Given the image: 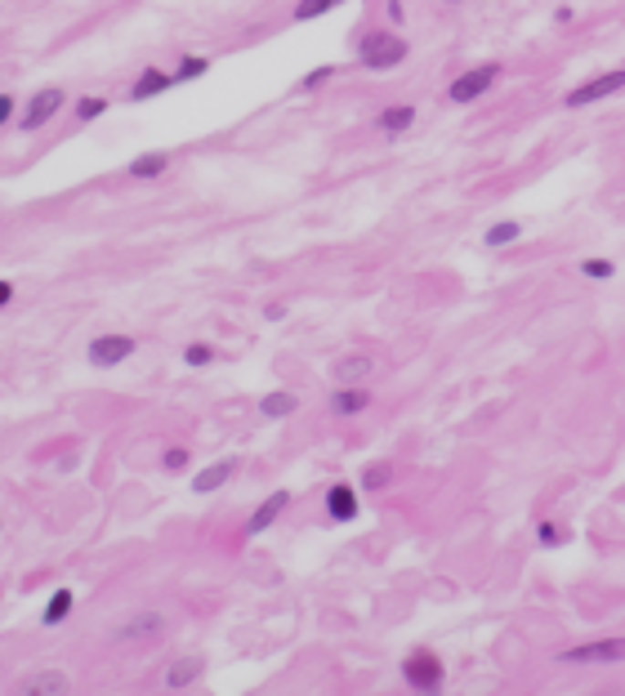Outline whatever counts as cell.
Here are the masks:
<instances>
[{"label": "cell", "instance_id": "obj_1", "mask_svg": "<svg viewBox=\"0 0 625 696\" xmlns=\"http://www.w3.org/2000/svg\"><path fill=\"white\" fill-rule=\"evenodd\" d=\"M407 54H411V45L402 41L398 32H384V27H375V32H367V36L358 41V63L371 68V72H393V68H402Z\"/></svg>", "mask_w": 625, "mask_h": 696}, {"label": "cell", "instance_id": "obj_2", "mask_svg": "<svg viewBox=\"0 0 625 696\" xmlns=\"http://www.w3.org/2000/svg\"><path fill=\"white\" fill-rule=\"evenodd\" d=\"M402 679H407L411 692H438L443 679H447V665H443V656L433 648H411L402 656Z\"/></svg>", "mask_w": 625, "mask_h": 696}, {"label": "cell", "instance_id": "obj_3", "mask_svg": "<svg viewBox=\"0 0 625 696\" xmlns=\"http://www.w3.org/2000/svg\"><path fill=\"white\" fill-rule=\"evenodd\" d=\"M500 63H478V68H469V72H460L456 81L447 85V103H456V108H469V103H478L492 85L500 81Z\"/></svg>", "mask_w": 625, "mask_h": 696}, {"label": "cell", "instance_id": "obj_4", "mask_svg": "<svg viewBox=\"0 0 625 696\" xmlns=\"http://www.w3.org/2000/svg\"><path fill=\"white\" fill-rule=\"evenodd\" d=\"M134 348H139L134 335H94L89 348H85V362L94 370H117L121 362L134 358Z\"/></svg>", "mask_w": 625, "mask_h": 696}, {"label": "cell", "instance_id": "obj_5", "mask_svg": "<svg viewBox=\"0 0 625 696\" xmlns=\"http://www.w3.org/2000/svg\"><path fill=\"white\" fill-rule=\"evenodd\" d=\"M621 89H625V68H617V72L589 77L585 85L568 89V94H563V108H568V112H577V108H589V103H599V99H612V94H621Z\"/></svg>", "mask_w": 625, "mask_h": 696}, {"label": "cell", "instance_id": "obj_6", "mask_svg": "<svg viewBox=\"0 0 625 696\" xmlns=\"http://www.w3.org/2000/svg\"><path fill=\"white\" fill-rule=\"evenodd\" d=\"M563 665H621L625 660V639H589L568 652H558Z\"/></svg>", "mask_w": 625, "mask_h": 696}, {"label": "cell", "instance_id": "obj_7", "mask_svg": "<svg viewBox=\"0 0 625 696\" xmlns=\"http://www.w3.org/2000/svg\"><path fill=\"white\" fill-rule=\"evenodd\" d=\"M58 108H63V89H58V85H45V89H36V94L27 99V108H23V117H18V130H23V134L41 130L45 121L58 117Z\"/></svg>", "mask_w": 625, "mask_h": 696}, {"label": "cell", "instance_id": "obj_8", "mask_svg": "<svg viewBox=\"0 0 625 696\" xmlns=\"http://www.w3.org/2000/svg\"><path fill=\"white\" fill-rule=\"evenodd\" d=\"M161 634H166V616L161 612H134L112 629V643H152V639H161Z\"/></svg>", "mask_w": 625, "mask_h": 696}, {"label": "cell", "instance_id": "obj_9", "mask_svg": "<svg viewBox=\"0 0 625 696\" xmlns=\"http://www.w3.org/2000/svg\"><path fill=\"white\" fill-rule=\"evenodd\" d=\"M286 509H291V492H286V487H277V492L268 495V500H264V504H259V509L246 518V540L264 535L273 523H277V518H282V514H286Z\"/></svg>", "mask_w": 625, "mask_h": 696}, {"label": "cell", "instance_id": "obj_10", "mask_svg": "<svg viewBox=\"0 0 625 696\" xmlns=\"http://www.w3.org/2000/svg\"><path fill=\"white\" fill-rule=\"evenodd\" d=\"M358 514H362L358 487H349V483H331V487H327V518H331V523H353Z\"/></svg>", "mask_w": 625, "mask_h": 696}, {"label": "cell", "instance_id": "obj_11", "mask_svg": "<svg viewBox=\"0 0 625 696\" xmlns=\"http://www.w3.org/2000/svg\"><path fill=\"white\" fill-rule=\"evenodd\" d=\"M327 407H331V415H339V420H353V415H362V410L371 407V389H367V384H339Z\"/></svg>", "mask_w": 625, "mask_h": 696}, {"label": "cell", "instance_id": "obj_12", "mask_svg": "<svg viewBox=\"0 0 625 696\" xmlns=\"http://www.w3.org/2000/svg\"><path fill=\"white\" fill-rule=\"evenodd\" d=\"M237 469H242V460H237V455L214 460V464H206V469L193 478V492H197V495H214L224 483H228V478H233V473H237Z\"/></svg>", "mask_w": 625, "mask_h": 696}, {"label": "cell", "instance_id": "obj_13", "mask_svg": "<svg viewBox=\"0 0 625 696\" xmlns=\"http://www.w3.org/2000/svg\"><path fill=\"white\" fill-rule=\"evenodd\" d=\"M166 89H174V72L148 68V72H139V81L130 85V103H148V99H157V94H166Z\"/></svg>", "mask_w": 625, "mask_h": 696}, {"label": "cell", "instance_id": "obj_14", "mask_svg": "<svg viewBox=\"0 0 625 696\" xmlns=\"http://www.w3.org/2000/svg\"><path fill=\"white\" fill-rule=\"evenodd\" d=\"M18 692H27V696H58V692H72V683H68V674H63V670H36V674H27V679L18 683Z\"/></svg>", "mask_w": 625, "mask_h": 696}, {"label": "cell", "instance_id": "obj_15", "mask_svg": "<svg viewBox=\"0 0 625 696\" xmlns=\"http://www.w3.org/2000/svg\"><path fill=\"white\" fill-rule=\"evenodd\" d=\"M202 670H206L202 656H179V660L166 670V692H183V688H193V683L202 679Z\"/></svg>", "mask_w": 625, "mask_h": 696}, {"label": "cell", "instance_id": "obj_16", "mask_svg": "<svg viewBox=\"0 0 625 696\" xmlns=\"http://www.w3.org/2000/svg\"><path fill=\"white\" fill-rule=\"evenodd\" d=\"M411 125H416V108H411V103H393V108H384V112L375 117V130H380V134H389V139L407 134Z\"/></svg>", "mask_w": 625, "mask_h": 696}, {"label": "cell", "instance_id": "obj_17", "mask_svg": "<svg viewBox=\"0 0 625 696\" xmlns=\"http://www.w3.org/2000/svg\"><path fill=\"white\" fill-rule=\"evenodd\" d=\"M77 608V594H72V585H58L49 598H45V612H41V625L45 629H54V625H63L68 616Z\"/></svg>", "mask_w": 625, "mask_h": 696}, {"label": "cell", "instance_id": "obj_18", "mask_svg": "<svg viewBox=\"0 0 625 696\" xmlns=\"http://www.w3.org/2000/svg\"><path fill=\"white\" fill-rule=\"evenodd\" d=\"M371 370H375V362L367 353H349V358H339L331 367V375H335V384H362Z\"/></svg>", "mask_w": 625, "mask_h": 696}, {"label": "cell", "instance_id": "obj_19", "mask_svg": "<svg viewBox=\"0 0 625 696\" xmlns=\"http://www.w3.org/2000/svg\"><path fill=\"white\" fill-rule=\"evenodd\" d=\"M170 170V157L166 152H143V157H134V161L125 165V174L134 179V183H148V179H161Z\"/></svg>", "mask_w": 625, "mask_h": 696}, {"label": "cell", "instance_id": "obj_20", "mask_svg": "<svg viewBox=\"0 0 625 696\" xmlns=\"http://www.w3.org/2000/svg\"><path fill=\"white\" fill-rule=\"evenodd\" d=\"M295 410H299V398H295L291 389H273V393L259 398V415H264V420H286Z\"/></svg>", "mask_w": 625, "mask_h": 696}, {"label": "cell", "instance_id": "obj_21", "mask_svg": "<svg viewBox=\"0 0 625 696\" xmlns=\"http://www.w3.org/2000/svg\"><path fill=\"white\" fill-rule=\"evenodd\" d=\"M389 483H393V464H389V460H371V464H367V469H362V473H358V487H362V492H389Z\"/></svg>", "mask_w": 625, "mask_h": 696}, {"label": "cell", "instance_id": "obj_22", "mask_svg": "<svg viewBox=\"0 0 625 696\" xmlns=\"http://www.w3.org/2000/svg\"><path fill=\"white\" fill-rule=\"evenodd\" d=\"M518 237H523V223H518V219H500V223H492V228L483 233V246L505 250V246H514Z\"/></svg>", "mask_w": 625, "mask_h": 696}, {"label": "cell", "instance_id": "obj_23", "mask_svg": "<svg viewBox=\"0 0 625 696\" xmlns=\"http://www.w3.org/2000/svg\"><path fill=\"white\" fill-rule=\"evenodd\" d=\"M568 545H572V532L563 523H554V518L536 523V549H568Z\"/></svg>", "mask_w": 625, "mask_h": 696}, {"label": "cell", "instance_id": "obj_24", "mask_svg": "<svg viewBox=\"0 0 625 696\" xmlns=\"http://www.w3.org/2000/svg\"><path fill=\"white\" fill-rule=\"evenodd\" d=\"M219 362V348L214 344H206V339H193L188 348H183V367L188 370H206Z\"/></svg>", "mask_w": 625, "mask_h": 696}, {"label": "cell", "instance_id": "obj_25", "mask_svg": "<svg viewBox=\"0 0 625 696\" xmlns=\"http://www.w3.org/2000/svg\"><path fill=\"white\" fill-rule=\"evenodd\" d=\"M206 72H210V58H202V54H179V68H174V85L202 81Z\"/></svg>", "mask_w": 625, "mask_h": 696}, {"label": "cell", "instance_id": "obj_26", "mask_svg": "<svg viewBox=\"0 0 625 696\" xmlns=\"http://www.w3.org/2000/svg\"><path fill=\"white\" fill-rule=\"evenodd\" d=\"M339 5H344V0H295V18H299V23H313V18L331 14Z\"/></svg>", "mask_w": 625, "mask_h": 696}, {"label": "cell", "instance_id": "obj_27", "mask_svg": "<svg viewBox=\"0 0 625 696\" xmlns=\"http://www.w3.org/2000/svg\"><path fill=\"white\" fill-rule=\"evenodd\" d=\"M581 273L589 277V282H612V277H617V264L603 259V255H594V259H585L581 264Z\"/></svg>", "mask_w": 625, "mask_h": 696}, {"label": "cell", "instance_id": "obj_28", "mask_svg": "<svg viewBox=\"0 0 625 696\" xmlns=\"http://www.w3.org/2000/svg\"><path fill=\"white\" fill-rule=\"evenodd\" d=\"M188 464H193V451L188 447H166L161 451V469H166V473H188Z\"/></svg>", "mask_w": 625, "mask_h": 696}, {"label": "cell", "instance_id": "obj_29", "mask_svg": "<svg viewBox=\"0 0 625 696\" xmlns=\"http://www.w3.org/2000/svg\"><path fill=\"white\" fill-rule=\"evenodd\" d=\"M108 112V99H99V94H85L77 99V121H99Z\"/></svg>", "mask_w": 625, "mask_h": 696}, {"label": "cell", "instance_id": "obj_30", "mask_svg": "<svg viewBox=\"0 0 625 696\" xmlns=\"http://www.w3.org/2000/svg\"><path fill=\"white\" fill-rule=\"evenodd\" d=\"M331 77H335V63H322V68H313V72L299 81V89H304V94H313V89H322Z\"/></svg>", "mask_w": 625, "mask_h": 696}, {"label": "cell", "instance_id": "obj_31", "mask_svg": "<svg viewBox=\"0 0 625 696\" xmlns=\"http://www.w3.org/2000/svg\"><path fill=\"white\" fill-rule=\"evenodd\" d=\"M286 313H291V304H286V299H273V304H264V322H286Z\"/></svg>", "mask_w": 625, "mask_h": 696}, {"label": "cell", "instance_id": "obj_32", "mask_svg": "<svg viewBox=\"0 0 625 696\" xmlns=\"http://www.w3.org/2000/svg\"><path fill=\"white\" fill-rule=\"evenodd\" d=\"M14 112H18V103H14V94H5V89H0V125H9V121H14Z\"/></svg>", "mask_w": 625, "mask_h": 696}, {"label": "cell", "instance_id": "obj_33", "mask_svg": "<svg viewBox=\"0 0 625 696\" xmlns=\"http://www.w3.org/2000/svg\"><path fill=\"white\" fill-rule=\"evenodd\" d=\"M389 23H393V27H402V23H407V9H402V0H389Z\"/></svg>", "mask_w": 625, "mask_h": 696}, {"label": "cell", "instance_id": "obj_34", "mask_svg": "<svg viewBox=\"0 0 625 696\" xmlns=\"http://www.w3.org/2000/svg\"><path fill=\"white\" fill-rule=\"evenodd\" d=\"M9 299H14V282L0 277V308H9Z\"/></svg>", "mask_w": 625, "mask_h": 696}, {"label": "cell", "instance_id": "obj_35", "mask_svg": "<svg viewBox=\"0 0 625 696\" xmlns=\"http://www.w3.org/2000/svg\"><path fill=\"white\" fill-rule=\"evenodd\" d=\"M554 18H558V23H563V27H568V23H572V18H577V9H572V5H563V9H558V14H554Z\"/></svg>", "mask_w": 625, "mask_h": 696}, {"label": "cell", "instance_id": "obj_36", "mask_svg": "<svg viewBox=\"0 0 625 696\" xmlns=\"http://www.w3.org/2000/svg\"><path fill=\"white\" fill-rule=\"evenodd\" d=\"M0 532H5V518H0Z\"/></svg>", "mask_w": 625, "mask_h": 696}, {"label": "cell", "instance_id": "obj_37", "mask_svg": "<svg viewBox=\"0 0 625 696\" xmlns=\"http://www.w3.org/2000/svg\"><path fill=\"white\" fill-rule=\"evenodd\" d=\"M447 5H460V0H447Z\"/></svg>", "mask_w": 625, "mask_h": 696}]
</instances>
